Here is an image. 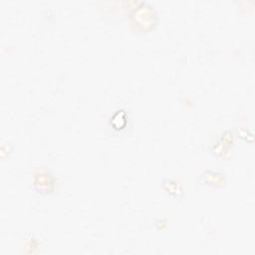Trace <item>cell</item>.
I'll list each match as a JSON object with an SVG mask.
<instances>
[{
  "label": "cell",
  "instance_id": "6da1fadb",
  "mask_svg": "<svg viewBox=\"0 0 255 255\" xmlns=\"http://www.w3.org/2000/svg\"><path fill=\"white\" fill-rule=\"evenodd\" d=\"M34 185L39 192H49L53 186V180L48 172H40L34 177Z\"/></svg>",
  "mask_w": 255,
  "mask_h": 255
}]
</instances>
